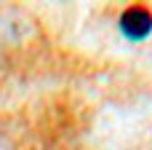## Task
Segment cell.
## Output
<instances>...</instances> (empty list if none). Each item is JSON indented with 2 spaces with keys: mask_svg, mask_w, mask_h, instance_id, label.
I'll return each instance as SVG.
<instances>
[{
  "mask_svg": "<svg viewBox=\"0 0 152 150\" xmlns=\"http://www.w3.org/2000/svg\"><path fill=\"white\" fill-rule=\"evenodd\" d=\"M120 32L128 40H144L152 32V13L144 5H131L120 13Z\"/></svg>",
  "mask_w": 152,
  "mask_h": 150,
  "instance_id": "1",
  "label": "cell"
}]
</instances>
